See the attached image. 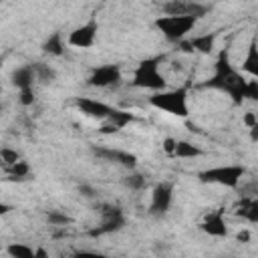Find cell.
<instances>
[{
  "mask_svg": "<svg viewBox=\"0 0 258 258\" xmlns=\"http://www.w3.org/2000/svg\"><path fill=\"white\" fill-rule=\"evenodd\" d=\"M149 105L163 111V113H169L173 117H179V119H185L189 115V107H187V89L185 87H179V89H169V91H155L151 97H149Z\"/></svg>",
  "mask_w": 258,
  "mask_h": 258,
  "instance_id": "obj_2",
  "label": "cell"
},
{
  "mask_svg": "<svg viewBox=\"0 0 258 258\" xmlns=\"http://www.w3.org/2000/svg\"><path fill=\"white\" fill-rule=\"evenodd\" d=\"M236 240H238V242H250V232H248V230L238 232V234H236Z\"/></svg>",
  "mask_w": 258,
  "mask_h": 258,
  "instance_id": "obj_32",
  "label": "cell"
},
{
  "mask_svg": "<svg viewBox=\"0 0 258 258\" xmlns=\"http://www.w3.org/2000/svg\"><path fill=\"white\" fill-rule=\"evenodd\" d=\"M196 22H198V18H194V16H169V14H165V16H159L155 20V26L167 40L179 42L196 26Z\"/></svg>",
  "mask_w": 258,
  "mask_h": 258,
  "instance_id": "obj_5",
  "label": "cell"
},
{
  "mask_svg": "<svg viewBox=\"0 0 258 258\" xmlns=\"http://www.w3.org/2000/svg\"><path fill=\"white\" fill-rule=\"evenodd\" d=\"M250 141L252 143H258V123L254 127H250Z\"/></svg>",
  "mask_w": 258,
  "mask_h": 258,
  "instance_id": "obj_33",
  "label": "cell"
},
{
  "mask_svg": "<svg viewBox=\"0 0 258 258\" xmlns=\"http://www.w3.org/2000/svg\"><path fill=\"white\" fill-rule=\"evenodd\" d=\"M75 105L83 115H87L91 119H99V121H105L113 111L111 105H107L103 101H97V99H91V97H79L75 101Z\"/></svg>",
  "mask_w": 258,
  "mask_h": 258,
  "instance_id": "obj_9",
  "label": "cell"
},
{
  "mask_svg": "<svg viewBox=\"0 0 258 258\" xmlns=\"http://www.w3.org/2000/svg\"><path fill=\"white\" fill-rule=\"evenodd\" d=\"M46 220H48L50 226H67V224H71V218L67 214H60V212H50L46 216Z\"/></svg>",
  "mask_w": 258,
  "mask_h": 258,
  "instance_id": "obj_27",
  "label": "cell"
},
{
  "mask_svg": "<svg viewBox=\"0 0 258 258\" xmlns=\"http://www.w3.org/2000/svg\"><path fill=\"white\" fill-rule=\"evenodd\" d=\"M242 121H244V125L250 129V127H254V125L258 123V113H254V111H248V113L244 115V119H242Z\"/></svg>",
  "mask_w": 258,
  "mask_h": 258,
  "instance_id": "obj_30",
  "label": "cell"
},
{
  "mask_svg": "<svg viewBox=\"0 0 258 258\" xmlns=\"http://www.w3.org/2000/svg\"><path fill=\"white\" fill-rule=\"evenodd\" d=\"M93 153L101 159H107V161H113V163H119L123 167H129L133 169L137 165V157L129 151H121V149H111V147H95Z\"/></svg>",
  "mask_w": 258,
  "mask_h": 258,
  "instance_id": "obj_13",
  "label": "cell"
},
{
  "mask_svg": "<svg viewBox=\"0 0 258 258\" xmlns=\"http://www.w3.org/2000/svg\"><path fill=\"white\" fill-rule=\"evenodd\" d=\"M246 99L258 101V79H254V77L246 83Z\"/></svg>",
  "mask_w": 258,
  "mask_h": 258,
  "instance_id": "obj_28",
  "label": "cell"
},
{
  "mask_svg": "<svg viewBox=\"0 0 258 258\" xmlns=\"http://www.w3.org/2000/svg\"><path fill=\"white\" fill-rule=\"evenodd\" d=\"M8 254L12 258H36L34 250L28 248V246H24V244H10L8 246Z\"/></svg>",
  "mask_w": 258,
  "mask_h": 258,
  "instance_id": "obj_21",
  "label": "cell"
},
{
  "mask_svg": "<svg viewBox=\"0 0 258 258\" xmlns=\"http://www.w3.org/2000/svg\"><path fill=\"white\" fill-rule=\"evenodd\" d=\"M125 224V216L119 208H105L103 210V222L99 228L91 230L89 234L91 236H101V234H111V232H117L121 230Z\"/></svg>",
  "mask_w": 258,
  "mask_h": 258,
  "instance_id": "obj_11",
  "label": "cell"
},
{
  "mask_svg": "<svg viewBox=\"0 0 258 258\" xmlns=\"http://www.w3.org/2000/svg\"><path fill=\"white\" fill-rule=\"evenodd\" d=\"M36 79V71L32 64H26V67H18L14 73H12V85L18 87V89H24V87H32Z\"/></svg>",
  "mask_w": 258,
  "mask_h": 258,
  "instance_id": "obj_17",
  "label": "cell"
},
{
  "mask_svg": "<svg viewBox=\"0 0 258 258\" xmlns=\"http://www.w3.org/2000/svg\"><path fill=\"white\" fill-rule=\"evenodd\" d=\"M133 87L147 89V91H163L165 89V77L159 73V58H145L141 60L133 71Z\"/></svg>",
  "mask_w": 258,
  "mask_h": 258,
  "instance_id": "obj_3",
  "label": "cell"
},
{
  "mask_svg": "<svg viewBox=\"0 0 258 258\" xmlns=\"http://www.w3.org/2000/svg\"><path fill=\"white\" fill-rule=\"evenodd\" d=\"M246 169L244 165H216V167H208L204 171L198 173L202 183H216V185H224V187H238L242 177H244Z\"/></svg>",
  "mask_w": 258,
  "mask_h": 258,
  "instance_id": "obj_4",
  "label": "cell"
},
{
  "mask_svg": "<svg viewBox=\"0 0 258 258\" xmlns=\"http://www.w3.org/2000/svg\"><path fill=\"white\" fill-rule=\"evenodd\" d=\"M173 200V185L169 181H159L151 191V212L153 214H165Z\"/></svg>",
  "mask_w": 258,
  "mask_h": 258,
  "instance_id": "obj_10",
  "label": "cell"
},
{
  "mask_svg": "<svg viewBox=\"0 0 258 258\" xmlns=\"http://www.w3.org/2000/svg\"><path fill=\"white\" fill-rule=\"evenodd\" d=\"M121 81V67L119 64H101L93 69V73L87 79V85L97 87V89H107L113 87Z\"/></svg>",
  "mask_w": 258,
  "mask_h": 258,
  "instance_id": "obj_7",
  "label": "cell"
},
{
  "mask_svg": "<svg viewBox=\"0 0 258 258\" xmlns=\"http://www.w3.org/2000/svg\"><path fill=\"white\" fill-rule=\"evenodd\" d=\"M117 131H119V127H117L115 123H111V121L103 123L101 129H99V133H103V135H111V133H117Z\"/></svg>",
  "mask_w": 258,
  "mask_h": 258,
  "instance_id": "obj_31",
  "label": "cell"
},
{
  "mask_svg": "<svg viewBox=\"0 0 258 258\" xmlns=\"http://www.w3.org/2000/svg\"><path fill=\"white\" fill-rule=\"evenodd\" d=\"M242 71L248 73L250 77L258 79V38L252 36L246 48V56L242 60Z\"/></svg>",
  "mask_w": 258,
  "mask_h": 258,
  "instance_id": "obj_15",
  "label": "cell"
},
{
  "mask_svg": "<svg viewBox=\"0 0 258 258\" xmlns=\"http://www.w3.org/2000/svg\"><path fill=\"white\" fill-rule=\"evenodd\" d=\"M6 169H8L10 177H14V179H24V177L30 173L28 163H26V161H22V159H18L14 165H10V167H6Z\"/></svg>",
  "mask_w": 258,
  "mask_h": 258,
  "instance_id": "obj_22",
  "label": "cell"
},
{
  "mask_svg": "<svg viewBox=\"0 0 258 258\" xmlns=\"http://www.w3.org/2000/svg\"><path fill=\"white\" fill-rule=\"evenodd\" d=\"M175 143H177V139H173V137H165L163 139V151L167 153V155H175Z\"/></svg>",
  "mask_w": 258,
  "mask_h": 258,
  "instance_id": "obj_29",
  "label": "cell"
},
{
  "mask_svg": "<svg viewBox=\"0 0 258 258\" xmlns=\"http://www.w3.org/2000/svg\"><path fill=\"white\" fill-rule=\"evenodd\" d=\"M0 157H2V161H4L6 167L14 165V163L20 159L18 151H16V149H10V147H2V149H0Z\"/></svg>",
  "mask_w": 258,
  "mask_h": 258,
  "instance_id": "obj_24",
  "label": "cell"
},
{
  "mask_svg": "<svg viewBox=\"0 0 258 258\" xmlns=\"http://www.w3.org/2000/svg\"><path fill=\"white\" fill-rule=\"evenodd\" d=\"M216 38L218 34L216 32H204V34H198L194 38H189L187 42L191 44V48L200 54H212L214 48H216Z\"/></svg>",
  "mask_w": 258,
  "mask_h": 258,
  "instance_id": "obj_16",
  "label": "cell"
},
{
  "mask_svg": "<svg viewBox=\"0 0 258 258\" xmlns=\"http://www.w3.org/2000/svg\"><path fill=\"white\" fill-rule=\"evenodd\" d=\"M97 30H99V22H97L95 18H91V20H87L85 24L77 26V28L69 34L67 42H69L71 46H75V48H91V46L95 44V40H97Z\"/></svg>",
  "mask_w": 258,
  "mask_h": 258,
  "instance_id": "obj_6",
  "label": "cell"
},
{
  "mask_svg": "<svg viewBox=\"0 0 258 258\" xmlns=\"http://www.w3.org/2000/svg\"><path fill=\"white\" fill-rule=\"evenodd\" d=\"M246 83L248 81L230 64L228 50L222 48L214 64V75L206 83H202V87L224 91L232 97L234 105H242V101H246Z\"/></svg>",
  "mask_w": 258,
  "mask_h": 258,
  "instance_id": "obj_1",
  "label": "cell"
},
{
  "mask_svg": "<svg viewBox=\"0 0 258 258\" xmlns=\"http://www.w3.org/2000/svg\"><path fill=\"white\" fill-rule=\"evenodd\" d=\"M234 214L250 224H258V198H242L234 206Z\"/></svg>",
  "mask_w": 258,
  "mask_h": 258,
  "instance_id": "obj_14",
  "label": "cell"
},
{
  "mask_svg": "<svg viewBox=\"0 0 258 258\" xmlns=\"http://www.w3.org/2000/svg\"><path fill=\"white\" fill-rule=\"evenodd\" d=\"M18 101L20 105L24 107H30L34 103V89L32 87H24V89H18Z\"/></svg>",
  "mask_w": 258,
  "mask_h": 258,
  "instance_id": "obj_26",
  "label": "cell"
},
{
  "mask_svg": "<svg viewBox=\"0 0 258 258\" xmlns=\"http://www.w3.org/2000/svg\"><path fill=\"white\" fill-rule=\"evenodd\" d=\"M208 12V6L198 4L194 0H169L163 4V14L169 16H194V18H202Z\"/></svg>",
  "mask_w": 258,
  "mask_h": 258,
  "instance_id": "obj_8",
  "label": "cell"
},
{
  "mask_svg": "<svg viewBox=\"0 0 258 258\" xmlns=\"http://www.w3.org/2000/svg\"><path fill=\"white\" fill-rule=\"evenodd\" d=\"M202 149L198 145H194L191 141H177L175 143V155L173 157H181V159H194L200 157Z\"/></svg>",
  "mask_w": 258,
  "mask_h": 258,
  "instance_id": "obj_19",
  "label": "cell"
},
{
  "mask_svg": "<svg viewBox=\"0 0 258 258\" xmlns=\"http://www.w3.org/2000/svg\"><path fill=\"white\" fill-rule=\"evenodd\" d=\"M32 67H34V71H36V79H40V81H44V83H48V81L54 79V71H52L48 64H44V62H34Z\"/></svg>",
  "mask_w": 258,
  "mask_h": 258,
  "instance_id": "obj_23",
  "label": "cell"
},
{
  "mask_svg": "<svg viewBox=\"0 0 258 258\" xmlns=\"http://www.w3.org/2000/svg\"><path fill=\"white\" fill-rule=\"evenodd\" d=\"M105 121H111V123H115L119 129H123V127H127L129 123L137 121V117H135L133 113H129V111H123V109H115V107H113L111 115H109Z\"/></svg>",
  "mask_w": 258,
  "mask_h": 258,
  "instance_id": "obj_20",
  "label": "cell"
},
{
  "mask_svg": "<svg viewBox=\"0 0 258 258\" xmlns=\"http://www.w3.org/2000/svg\"><path fill=\"white\" fill-rule=\"evenodd\" d=\"M42 50L46 52V54H52V56H60L62 52H64V42H62V34L60 32H52L46 40H44V44H42Z\"/></svg>",
  "mask_w": 258,
  "mask_h": 258,
  "instance_id": "obj_18",
  "label": "cell"
},
{
  "mask_svg": "<svg viewBox=\"0 0 258 258\" xmlns=\"http://www.w3.org/2000/svg\"><path fill=\"white\" fill-rule=\"evenodd\" d=\"M200 230L208 236H214V238H226L228 236V226H226V220H224V212L214 210V212L206 214V218L200 222Z\"/></svg>",
  "mask_w": 258,
  "mask_h": 258,
  "instance_id": "obj_12",
  "label": "cell"
},
{
  "mask_svg": "<svg viewBox=\"0 0 258 258\" xmlns=\"http://www.w3.org/2000/svg\"><path fill=\"white\" fill-rule=\"evenodd\" d=\"M8 210H10V208H8V206H6V204H2V206H0V214H6V212H8Z\"/></svg>",
  "mask_w": 258,
  "mask_h": 258,
  "instance_id": "obj_35",
  "label": "cell"
},
{
  "mask_svg": "<svg viewBox=\"0 0 258 258\" xmlns=\"http://www.w3.org/2000/svg\"><path fill=\"white\" fill-rule=\"evenodd\" d=\"M34 254H36V256H46V250H42V248H38V250H34Z\"/></svg>",
  "mask_w": 258,
  "mask_h": 258,
  "instance_id": "obj_34",
  "label": "cell"
},
{
  "mask_svg": "<svg viewBox=\"0 0 258 258\" xmlns=\"http://www.w3.org/2000/svg\"><path fill=\"white\" fill-rule=\"evenodd\" d=\"M123 183H125L129 189H141V187L145 185V177H143L141 173H129V175L123 179Z\"/></svg>",
  "mask_w": 258,
  "mask_h": 258,
  "instance_id": "obj_25",
  "label": "cell"
}]
</instances>
